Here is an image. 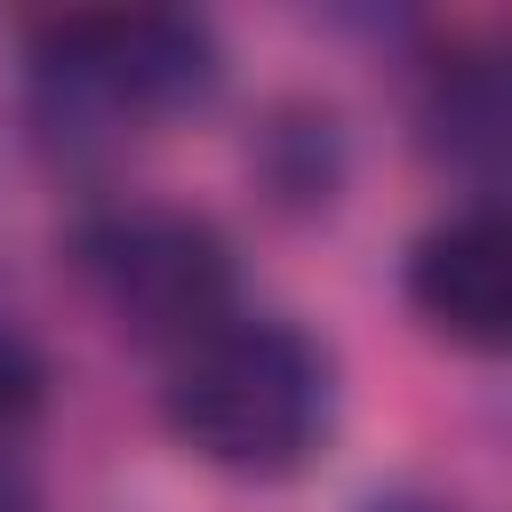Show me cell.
I'll return each mask as SVG.
<instances>
[{"instance_id": "cell-2", "label": "cell", "mask_w": 512, "mask_h": 512, "mask_svg": "<svg viewBox=\"0 0 512 512\" xmlns=\"http://www.w3.org/2000/svg\"><path fill=\"white\" fill-rule=\"evenodd\" d=\"M80 264L96 296L136 328L192 344L216 320H232V248L208 216L184 208H112L80 232Z\"/></svg>"}, {"instance_id": "cell-5", "label": "cell", "mask_w": 512, "mask_h": 512, "mask_svg": "<svg viewBox=\"0 0 512 512\" xmlns=\"http://www.w3.org/2000/svg\"><path fill=\"white\" fill-rule=\"evenodd\" d=\"M424 120H432V152H448V168L496 176V160H504V120H512L504 72H496L488 56H456V64L440 72Z\"/></svg>"}, {"instance_id": "cell-4", "label": "cell", "mask_w": 512, "mask_h": 512, "mask_svg": "<svg viewBox=\"0 0 512 512\" xmlns=\"http://www.w3.org/2000/svg\"><path fill=\"white\" fill-rule=\"evenodd\" d=\"M408 296H416V312L440 336H456L472 352L504 344V320H512V256H504L496 208H464V216L432 224L408 248Z\"/></svg>"}, {"instance_id": "cell-1", "label": "cell", "mask_w": 512, "mask_h": 512, "mask_svg": "<svg viewBox=\"0 0 512 512\" xmlns=\"http://www.w3.org/2000/svg\"><path fill=\"white\" fill-rule=\"evenodd\" d=\"M168 424L192 456L272 480L296 472L328 424V360L288 320H216L168 368Z\"/></svg>"}, {"instance_id": "cell-6", "label": "cell", "mask_w": 512, "mask_h": 512, "mask_svg": "<svg viewBox=\"0 0 512 512\" xmlns=\"http://www.w3.org/2000/svg\"><path fill=\"white\" fill-rule=\"evenodd\" d=\"M40 392H48L40 352H32L16 328H0V432H8V424H24V416L40 408Z\"/></svg>"}, {"instance_id": "cell-8", "label": "cell", "mask_w": 512, "mask_h": 512, "mask_svg": "<svg viewBox=\"0 0 512 512\" xmlns=\"http://www.w3.org/2000/svg\"><path fill=\"white\" fill-rule=\"evenodd\" d=\"M376 512H440V504H376Z\"/></svg>"}, {"instance_id": "cell-7", "label": "cell", "mask_w": 512, "mask_h": 512, "mask_svg": "<svg viewBox=\"0 0 512 512\" xmlns=\"http://www.w3.org/2000/svg\"><path fill=\"white\" fill-rule=\"evenodd\" d=\"M0 512H40V496L24 488V472H16V464H0Z\"/></svg>"}, {"instance_id": "cell-3", "label": "cell", "mask_w": 512, "mask_h": 512, "mask_svg": "<svg viewBox=\"0 0 512 512\" xmlns=\"http://www.w3.org/2000/svg\"><path fill=\"white\" fill-rule=\"evenodd\" d=\"M32 48H48L56 64H72L112 120H136V112H184L216 88L224 56H216V32L200 16H176V8H128V16H64V24H40Z\"/></svg>"}]
</instances>
